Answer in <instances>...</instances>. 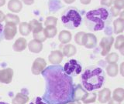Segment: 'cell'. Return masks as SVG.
Here are the masks:
<instances>
[{
    "mask_svg": "<svg viewBox=\"0 0 124 104\" xmlns=\"http://www.w3.org/2000/svg\"><path fill=\"white\" fill-rule=\"evenodd\" d=\"M41 74L46 83L42 99L46 104H68L72 102L75 86L72 78L65 74L61 65H50Z\"/></svg>",
    "mask_w": 124,
    "mask_h": 104,
    "instance_id": "cell-1",
    "label": "cell"
},
{
    "mask_svg": "<svg viewBox=\"0 0 124 104\" xmlns=\"http://www.w3.org/2000/svg\"><path fill=\"white\" fill-rule=\"evenodd\" d=\"M110 20V15L105 8L91 10L85 15V24L89 29L93 31L102 30L105 25Z\"/></svg>",
    "mask_w": 124,
    "mask_h": 104,
    "instance_id": "cell-2",
    "label": "cell"
},
{
    "mask_svg": "<svg viewBox=\"0 0 124 104\" xmlns=\"http://www.w3.org/2000/svg\"><path fill=\"white\" fill-rule=\"evenodd\" d=\"M83 87L87 91H92L102 86L105 81L104 72L101 68L96 67L86 69L81 76Z\"/></svg>",
    "mask_w": 124,
    "mask_h": 104,
    "instance_id": "cell-3",
    "label": "cell"
},
{
    "mask_svg": "<svg viewBox=\"0 0 124 104\" xmlns=\"http://www.w3.org/2000/svg\"><path fill=\"white\" fill-rule=\"evenodd\" d=\"M81 16L78 11L74 8L66 9L61 15V22L63 25L69 29L78 28L81 24Z\"/></svg>",
    "mask_w": 124,
    "mask_h": 104,
    "instance_id": "cell-4",
    "label": "cell"
},
{
    "mask_svg": "<svg viewBox=\"0 0 124 104\" xmlns=\"http://www.w3.org/2000/svg\"><path fill=\"white\" fill-rule=\"evenodd\" d=\"M63 69L66 75L72 78L80 74L81 72V66L77 60L71 59L64 64Z\"/></svg>",
    "mask_w": 124,
    "mask_h": 104,
    "instance_id": "cell-5",
    "label": "cell"
},
{
    "mask_svg": "<svg viewBox=\"0 0 124 104\" xmlns=\"http://www.w3.org/2000/svg\"><path fill=\"white\" fill-rule=\"evenodd\" d=\"M114 41V38L113 36H108V37H104L102 39L100 42V46L102 47V56H105L108 55V53L109 52L112 45Z\"/></svg>",
    "mask_w": 124,
    "mask_h": 104,
    "instance_id": "cell-6",
    "label": "cell"
},
{
    "mask_svg": "<svg viewBox=\"0 0 124 104\" xmlns=\"http://www.w3.org/2000/svg\"><path fill=\"white\" fill-rule=\"evenodd\" d=\"M16 32V25L13 24V23H6L5 29H3V36L6 39L11 40L15 37Z\"/></svg>",
    "mask_w": 124,
    "mask_h": 104,
    "instance_id": "cell-7",
    "label": "cell"
},
{
    "mask_svg": "<svg viewBox=\"0 0 124 104\" xmlns=\"http://www.w3.org/2000/svg\"><path fill=\"white\" fill-rule=\"evenodd\" d=\"M46 63L43 58H37L35 59L32 66V73L33 75H39L46 68Z\"/></svg>",
    "mask_w": 124,
    "mask_h": 104,
    "instance_id": "cell-8",
    "label": "cell"
},
{
    "mask_svg": "<svg viewBox=\"0 0 124 104\" xmlns=\"http://www.w3.org/2000/svg\"><path fill=\"white\" fill-rule=\"evenodd\" d=\"M13 77V70L10 68L0 70V82L5 84H9L12 82Z\"/></svg>",
    "mask_w": 124,
    "mask_h": 104,
    "instance_id": "cell-9",
    "label": "cell"
},
{
    "mask_svg": "<svg viewBox=\"0 0 124 104\" xmlns=\"http://www.w3.org/2000/svg\"><path fill=\"white\" fill-rule=\"evenodd\" d=\"M97 44V39L95 35L92 33H85L83 39V46L87 49H92L95 47Z\"/></svg>",
    "mask_w": 124,
    "mask_h": 104,
    "instance_id": "cell-10",
    "label": "cell"
},
{
    "mask_svg": "<svg viewBox=\"0 0 124 104\" xmlns=\"http://www.w3.org/2000/svg\"><path fill=\"white\" fill-rule=\"evenodd\" d=\"M88 92L81 87V85H78V86H76L75 88H74L72 101H79V100H82V99L85 97V95Z\"/></svg>",
    "mask_w": 124,
    "mask_h": 104,
    "instance_id": "cell-11",
    "label": "cell"
},
{
    "mask_svg": "<svg viewBox=\"0 0 124 104\" xmlns=\"http://www.w3.org/2000/svg\"><path fill=\"white\" fill-rule=\"evenodd\" d=\"M48 59L50 63H52L53 65H59V63H61V62L63 59V54L58 50L52 51L48 57Z\"/></svg>",
    "mask_w": 124,
    "mask_h": 104,
    "instance_id": "cell-12",
    "label": "cell"
},
{
    "mask_svg": "<svg viewBox=\"0 0 124 104\" xmlns=\"http://www.w3.org/2000/svg\"><path fill=\"white\" fill-rule=\"evenodd\" d=\"M111 99V91L109 89L104 88L99 92L98 100L100 103H106Z\"/></svg>",
    "mask_w": 124,
    "mask_h": 104,
    "instance_id": "cell-13",
    "label": "cell"
},
{
    "mask_svg": "<svg viewBox=\"0 0 124 104\" xmlns=\"http://www.w3.org/2000/svg\"><path fill=\"white\" fill-rule=\"evenodd\" d=\"M28 47L30 52L34 53L40 52L43 49V44L41 42H39L36 39L31 40L28 45Z\"/></svg>",
    "mask_w": 124,
    "mask_h": 104,
    "instance_id": "cell-14",
    "label": "cell"
},
{
    "mask_svg": "<svg viewBox=\"0 0 124 104\" xmlns=\"http://www.w3.org/2000/svg\"><path fill=\"white\" fill-rule=\"evenodd\" d=\"M29 101V97L24 93L19 92L12 100L13 104H26Z\"/></svg>",
    "mask_w": 124,
    "mask_h": 104,
    "instance_id": "cell-15",
    "label": "cell"
},
{
    "mask_svg": "<svg viewBox=\"0 0 124 104\" xmlns=\"http://www.w3.org/2000/svg\"><path fill=\"white\" fill-rule=\"evenodd\" d=\"M26 40L24 38H19L13 44V49L16 52H22L26 47Z\"/></svg>",
    "mask_w": 124,
    "mask_h": 104,
    "instance_id": "cell-16",
    "label": "cell"
},
{
    "mask_svg": "<svg viewBox=\"0 0 124 104\" xmlns=\"http://www.w3.org/2000/svg\"><path fill=\"white\" fill-rule=\"evenodd\" d=\"M8 8L13 13H19L22 9V3L19 0H10L8 4Z\"/></svg>",
    "mask_w": 124,
    "mask_h": 104,
    "instance_id": "cell-17",
    "label": "cell"
},
{
    "mask_svg": "<svg viewBox=\"0 0 124 104\" xmlns=\"http://www.w3.org/2000/svg\"><path fill=\"white\" fill-rule=\"evenodd\" d=\"M112 99L115 101L122 103L124 99V90L123 88H117L113 91L112 94Z\"/></svg>",
    "mask_w": 124,
    "mask_h": 104,
    "instance_id": "cell-18",
    "label": "cell"
},
{
    "mask_svg": "<svg viewBox=\"0 0 124 104\" xmlns=\"http://www.w3.org/2000/svg\"><path fill=\"white\" fill-rule=\"evenodd\" d=\"M114 32L116 34H119L123 32L124 29V19H117L114 21Z\"/></svg>",
    "mask_w": 124,
    "mask_h": 104,
    "instance_id": "cell-19",
    "label": "cell"
},
{
    "mask_svg": "<svg viewBox=\"0 0 124 104\" xmlns=\"http://www.w3.org/2000/svg\"><path fill=\"white\" fill-rule=\"evenodd\" d=\"M58 39H59L60 42H62V43H68L71 39V34L68 31H61L59 34Z\"/></svg>",
    "mask_w": 124,
    "mask_h": 104,
    "instance_id": "cell-20",
    "label": "cell"
},
{
    "mask_svg": "<svg viewBox=\"0 0 124 104\" xmlns=\"http://www.w3.org/2000/svg\"><path fill=\"white\" fill-rule=\"evenodd\" d=\"M76 48L75 46H73L71 44H68L67 46H65L63 49V55L66 56L67 57H71L74 56L76 53Z\"/></svg>",
    "mask_w": 124,
    "mask_h": 104,
    "instance_id": "cell-21",
    "label": "cell"
},
{
    "mask_svg": "<svg viewBox=\"0 0 124 104\" xmlns=\"http://www.w3.org/2000/svg\"><path fill=\"white\" fill-rule=\"evenodd\" d=\"M118 72H119V66L116 63L109 64L106 68V72L109 76L112 77L116 76L118 74Z\"/></svg>",
    "mask_w": 124,
    "mask_h": 104,
    "instance_id": "cell-22",
    "label": "cell"
},
{
    "mask_svg": "<svg viewBox=\"0 0 124 104\" xmlns=\"http://www.w3.org/2000/svg\"><path fill=\"white\" fill-rule=\"evenodd\" d=\"M44 32L46 38L52 39L56 36L57 31L55 26H46V28L44 29Z\"/></svg>",
    "mask_w": 124,
    "mask_h": 104,
    "instance_id": "cell-23",
    "label": "cell"
},
{
    "mask_svg": "<svg viewBox=\"0 0 124 104\" xmlns=\"http://www.w3.org/2000/svg\"><path fill=\"white\" fill-rule=\"evenodd\" d=\"M29 27H30V30L32 31L33 32H37V31H38V30H40L42 29H44L41 23L40 22H38L37 20H36V19H33V20L30 22Z\"/></svg>",
    "mask_w": 124,
    "mask_h": 104,
    "instance_id": "cell-24",
    "label": "cell"
},
{
    "mask_svg": "<svg viewBox=\"0 0 124 104\" xmlns=\"http://www.w3.org/2000/svg\"><path fill=\"white\" fill-rule=\"evenodd\" d=\"M95 100H96V94L95 92H91V93L88 92L81 101L85 104H88V103H95Z\"/></svg>",
    "mask_w": 124,
    "mask_h": 104,
    "instance_id": "cell-25",
    "label": "cell"
},
{
    "mask_svg": "<svg viewBox=\"0 0 124 104\" xmlns=\"http://www.w3.org/2000/svg\"><path fill=\"white\" fill-rule=\"evenodd\" d=\"M33 36L34 39H36L39 42H41L45 41L46 39L45 35H44V29H42L40 30H38V31H37V32H33Z\"/></svg>",
    "mask_w": 124,
    "mask_h": 104,
    "instance_id": "cell-26",
    "label": "cell"
},
{
    "mask_svg": "<svg viewBox=\"0 0 124 104\" xmlns=\"http://www.w3.org/2000/svg\"><path fill=\"white\" fill-rule=\"evenodd\" d=\"M5 21L6 22V23H13L15 25H17L19 22V19L17 15L13 14H7L5 16Z\"/></svg>",
    "mask_w": 124,
    "mask_h": 104,
    "instance_id": "cell-27",
    "label": "cell"
},
{
    "mask_svg": "<svg viewBox=\"0 0 124 104\" xmlns=\"http://www.w3.org/2000/svg\"><path fill=\"white\" fill-rule=\"evenodd\" d=\"M19 32H20L23 36H28L30 32L28 23L22 22L19 24Z\"/></svg>",
    "mask_w": 124,
    "mask_h": 104,
    "instance_id": "cell-28",
    "label": "cell"
},
{
    "mask_svg": "<svg viewBox=\"0 0 124 104\" xmlns=\"http://www.w3.org/2000/svg\"><path fill=\"white\" fill-rule=\"evenodd\" d=\"M119 59V56L118 54H116V52H112L106 56V62L109 64L112 63H116V62Z\"/></svg>",
    "mask_w": 124,
    "mask_h": 104,
    "instance_id": "cell-29",
    "label": "cell"
},
{
    "mask_svg": "<svg viewBox=\"0 0 124 104\" xmlns=\"http://www.w3.org/2000/svg\"><path fill=\"white\" fill-rule=\"evenodd\" d=\"M124 47V38L123 35H120L116 38V41L115 42V48L116 49H122Z\"/></svg>",
    "mask_w": 124,
    "mask_h": 104,
    "instance_id": "cell-30",
    "label": "cell"
},
{
    "mask_svg": "<svg viewBox=\"0 0 124 104\" xmlns=\"http://www.w3.org/2000/svg\"><path fill=\"white\" fill-rule=\"evenodd\" d=\"M57 18H54L53 16L47 17L44 22V25L46 26H55L57 25Z\"/></svg>",
    "mask_w": 124,
    "mask_h": 104,
    "instance_id": "cell-31",
    "label": "cell"
},
{
    "mask_svg": "<svg viewBox=\"0 0 124 104\" xmlns=\"http://www.w3.org/2000/svg\"><path fill=\"white\" fill-rule=\"evenodd\" d=\"M85 35V32H79L75 35V40L78 44L80 46H83V39Z\"/></svg>",
    "mask_w": 124,
    "mask_h": 104,
    "instance_id": "cell-32",
    "label": "cell"
},
{
    "mask_svg": "<svg viewBox=\"0 0 124 104\" xmlns=\"http://www.w3.org/2000/svg\"><path fill=\"white\" fill-rule=\"evenodd\" d=\"M114 4H115L114 7H116V9H123V7H124L123 0H115Z\"/></svg>",
    "mask_w": 124,
    "mask_h": 104,
    "instance_id": "cell-33",
    "label": "cell"
},
{
    "mask_svg": "<svg viewBox=\"0 0 124 104\" xmlns=\"http://www.w3.org/2000/svg\"><path fill=\"white\" fill-rule=\"evenodd\" d=\"M30 104H46V103L42 99L41 97H39V96H37V97L35 98Z\"/></svg>",
    "mask_w": 124,
    "mask_h": 104,
    "instance_id": "cell-34",
    "label": "cell"
},
{
    "mask_svg": "<svg viewBox=\"0 0 124 104\" xmlns=\"http://www.w3.org/2000/svg\"><path fill=\"white\" fill-rule=\"evenodd\" d=\"M111 13L112 14L113 16H117V15L119 14V9H116V7H112L111 9Z\"/></svg>",
    "mask_w": 124,
    "mask_h": 104,
    "instance_id": "cell-35",
    "label": "cell"
},
{
    "mask_svg": "<svg viewBox=\"0 0 124 104\" xmlns=\"http://www.w3.org/2000/svg\"><path fill=\"white\" fill-rule=\"evenodd\" d=\"M112 1H113V0H102L101 4H102V5H104V6H110L112 3Z\"/></svg>",
    "mask_w": 124,
    "mask_h": 104,
    "instance_id": "cell-36",
    "label": "cell"
},
{
    "mask_svg": "<svg viewBox=\"0 0 124 104\" xmlns=\"http://www.w3.org/2000/svg\"><path fill=\"white\" fill-rule=\"evenodd\" d=\"M3 38V26L0 24V42H2Z\"/></svg>",
    "mask_w": 124,
    "mask_h": 104,
    "instance_id": "cell-37",
    "label": "cell"
},
{
    "mask_svg": "<svg viewBox=\"0 0 124 104\" xmlns=\"http://www.w3.org/2000/svg\"><path fill=\"white\" fill-rule=\"evenodd\" d=\"M5 16L6 15H4V13H2V12L0 11V22L5 21Z\"/></svg>",
    "mask_w": 124,
    "mask_h": 104,
    "instance_id": "cell-38",
    "label": "cell"
},
{
    "mask_svg": "<svg viewBox=\"0 0 124 104\" xmlns=\"http://www.w3.org/2000/svg\"><path fill=\"white\" fill-rule=\"evenodd\" d=\"M120 103H119V102H116V101H115V100L114 99H109V100H108V104H120Z\"/></svg>",
    "mask_w": 124,
    "mask_h": 104,
    "instance_id": "cell-39",
    "label": "cell"
},
{
    "mask_svg": "<svg viewBox=\"0 0 124 104\" xmlns=\"http://www.w3.org/2000/svg\"><path fill=\"white\" fill-rule=\"evenodd\" d=\"M23 1L26 5H31L33 2V0H23Z\"/></svg>",
    "mask_w": 124,
    "mask_h": 104,
    "instance_id": "cell-40",
    "label": "cell"
},
{
    "mask_svg": "<svg viewBox=\"0 0 124 104\" xmlns=\"http://www.w3.org/2000/svg\"><path fill=\"white\" fill-rule=\"evenodd\" d=\"M80 2L82 4H88L91 2V0H80Z\"/></svg>",
    "mask_w": 124,
    "mask_h": 104,
    "instance_id": "cell-41",
    "label": "cell"
},
{
    "mask_svg": "<svg viewBox=\"0 0 124 104\" xmlns=\"http://www.w3.org/2000/svg\"><path fill=\"white\" fill-rule=\"evenodd\" d=\"M68 104H81V103H79L78 101H72V102H70Z\"/></svg>",
    "mask_w": 124,
    "mask_h": 104,
    "instance_id": "cell-42",
    "label": "cell"
},
{
    "mask_svg": "<svg viewBox=\"0 0 124 104\" xmlns=\"http://www.w3.org/2000/svg\"><path fill=\"white\" fill-rule=\"evenodd\" d=\"M5 2H6V0H0V6H4Z\"/></svg>",
    "mask_w": 124,
    "mask_h": 104,
    "instance_id": "cell-43",
    "label": "cell"
},
{
    "mask_svg": "<svg viewBox=\"0 0 124 104\" xmlns=\"http://www.w3.org/2000/svg\"><path fill=\"white\" fill-rule=\"evenodd\" d=\"M64 1H65V2H66V3L70 4V3H72L73 2H75V0H64Z\"/></svg>",
    "mask_w": 124,
    "mask_h": 104,
    "instance_id": "cell-44",
    "label": "cell"
},
{
    "mask_svg": "<svg viewBox=\"0 0 124 104\" xmlns=\"http://www.w3.org/2000/svg\"><path fill=\"white\" fill-rule=\"evenodd\" d=\"M123 65H124L123 63H122V64H121V75H122L123 76H124V73H123Z\"/></svg>",
    "mask_w": 124,
    "mask_h": 104,
    "instance_id": "cell-45",
    "label": "cell"
},
{
    "mask_svg": "<svg viewBox=\"0 0 124 104\" xmlns=\"http://www.w3.org/2000/svg\"><path fill=\"white\" fill-rule=\"evenodd\" d=\"M0 104H9V103H5V102H0Z\"/></svg>",
    "mask_w": 124,
    "mask_h": 104,
    "instance_id": "cell-46",
    "label": "cell"
},
{
    "mask_svg": "<svg viewBox=\"0 0 124 104\" xmlns=\"http://www.w3.org/2000/svg\"><path fill=\"white\" fill-rule=\"evenodd\" d=\"M0 99H1V98H0Z\"/></svg>",
    "mask_w": 124,
    "mask_h": 104,
    "instance_id": "cell-47",
    "label": "cell"
}]
</instances>
